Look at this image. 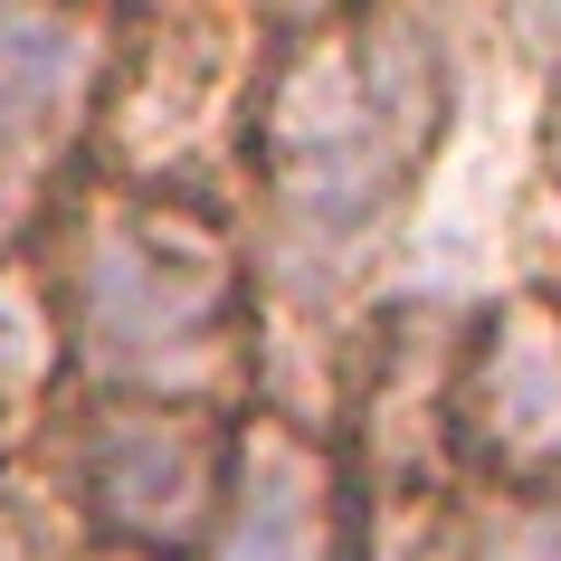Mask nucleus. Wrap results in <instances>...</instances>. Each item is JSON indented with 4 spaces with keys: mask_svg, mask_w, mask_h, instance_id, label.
<instances>
[{
    "mask_svg": "<svg viewBox=\"0 0 561 561\" xmlns=\"http://www.w3.org/2000/svg\"><path fill=\"white\" fill-rule=\"evenodd\" d=\"M467 124L457 0H343L266 38L257 95L238 124V229L257 257V390L286 343L353 333L371 266L400 238Z\"/></svg>",
    "mask_w": 561,
    "mask_h": 561,
    "instance_id": "obj_1",
    "label": "nucleus"
},
{
    "mask_svg": "<svg viewBox=\"0 0 561 561\" xmlns=\"http://www.w3.org/2000/svg\"><path fill=\"white\" fill-rule=\"evenodd\" d=\"M30 257L58 314L67 390L257 400V257L238 201L58 172Z\"/></svg>",
    "mask_w": 561,
    "mask_h": 561,
    "instance_id": "obj_2",
    "label": "nucleus"
},
{
    "mask_svg": "<svg viewBox=\"0 0 561 561\" xmlns=\"http://www.w3.org/2000/svg\"><path fill=\"white\" fill-rule=\"evenodd\" d=\"M266 38H276V20L257 0H115L105 77H95L67 172L229 201L238 124L257 95Z\"/></svg>",
    "mask_w": 561,
    "mask_h": 561,
    "instance_id": "obj_3",
    "label": "nucleus"
},
{
    "mask_svg": "<svg viewBox=\"0 0 561 561\" xmlns=\"http://www.w3.org/2000/svg\"><path fill=\"white\" fill-rule=\"evenodd\" d=\"M238 410L58 390V410L20 438V476L87 561H191L209 533V504H219V476H229Z\"/></svg>",
    "mask_w": 561,
    "mask_h": 561,
    "instance_id": "obj_4",
    "label": "nucleus"
},
{
    "mask_svg": "<svg viewBox=\"0 0 561 561\" xmlns=\"http://www.w3.org/2000/svg\"><path fill=\"white\" fill-rule=\"evenodd\" d=\"M467 296L438 286H371L333 353L324 428L353 457L371 514L410 524L457 485V447H447V410H457V353H467Z\"/></svg>",
    "mask_w": 561,
    "mask_h": 561,
    "instance_id": "obj_5",
    "label": "nucleus"
},
{
    "mask_svg": "<svg viewBox=\"0 0 561 561\" xmlns=\"http://www.w3.org/2000/svg\"><path fill=\"white\" fill-rule=\"evenodd\" d=\"M191 561H381V514L324 419L248 400L229 419V476Z\"/></svg>",
    "mask_w": 561,
    "mask_h": 561,
    "instance_id": "obj_6",
    "label": "nucleus"
},
{
    "mask_svg": "<svg viewBox=\"0 0 561 561\" xmlns=\"http://www.w3.org/2000/svg\"><path fill=\"white\" fill-rule=\"evenodd\" d=\"M447 447H457V485H542V476H561V296L552 286L476 296Z\"/></svg>",
    "mask_w": 561,
    "mask_h": 561,
    "instance_id": "obj_7",
    "label": "nucleus"
},
{
    "mask_svg": "<svg viewBox=\"0 0 561 561\" xmlns=\"http://www.w3.org/2000/svg\"><path fill=\"white\" fill-rule=\"evenodd\" d=\"M115 0H0V162L58 181L77 162Z\"/></svg>",
    "mask_w": 561,
    "mask_h": 561,
    "instance_id": "obj_8",
    "label": "nucleus"
},
{
    "mask_svg": "<svg viewBox=\"0 0 561 561\" xmlns=\"http://www.w3.org/2000/svg\"><path fill=\"white\" fill-rule=\"evenodd\" d=\"M390 533H410L419 561H561V476H542V485H447L428 514Z\"/></svg>",
    "mask_w": 561,
    "mask_h": 561,
    "instance_id": "obj_9",
    "label": "nucleus"
},
{
    "mask_svg": "<svg viewBox=\"0 0 561 561\" xmlns=\"http://www.w3.org/2000/svg\"><path fill=\"white\" fill-rule=\"evenodd\" d=\"M67 390V353H58V314H48V286H38V257L0 266V428L30 438L38 419L58 410Z\"/></svg>",
    "mask_w": 561,
    "mask_h": 561,
    "instance_id": "obj_10",
    "label": "nucleus"
},
{
    "mask_svg": "<svg viewBox=\"0 0 561 561\" xmlns=\"http://www.w3.org/2000/svg\"><path fill=\"white\" fill-rule=\"evenodd\" d=\"M485 30L533 87H561V0H485Z\"/></svg>",
    "mask_w": 561,
    "mask_h": 561,
    "instance_id": "obj_11",
    "label": "nucleus"
},
{
    "mask_svg": "<svg viewBox=\"0 0 561 561\" xmlns=\"http://www.w3.org/2000/svg\"><path fill=\"white\" fill-rule=\"evenodd\" d=\"M0 561H87V552L58 533V514L30 495V476H20V467L0 476Z\"/></svg>",
    "mask_w": 561,
    "mask_h": 561,
    "instance_id": "obj_12",
    "label": "nucleus"
},
{
    "mask_svg": "<svg viewBox=\"0 0 561 561\" xmlns=\"http://www.w3.org/2000/svg\"><path fill=\"white\" fill-rule=\"evenodd\" d=\"M533 181L561 209V87H542V115H533Z\"/></svg>",
    "mask_w": 561,
    "mask_h": 561,
    "instance_id": "obj_13",
    "label": "nucleus"
},
{
    "mask_svg": "<svg viewBox=\"0 0 561 561\" xmlns=\"http://www.w3.org/2000/svg\"><path fill=\"white\" fill-rule=\"evenodd\" d=\"M20 467V428H0V476Z\"/></svg>",
    "mask_w": 561,
    "mask_h": 561,
    "instance_id": "obj_14",
    "label": "nucleus"
},
{
    "mask_svg": "<svg viewBox=\"0 0 561 561\" xmlns=\"http://www.w3.org/2000/svg\"><path fill=\"white\" fill-rule=\"evenodd\" d=\"M552 296H561V286H552Z\"/></svg>",
    "mask_w": 561,
    "mask_h": 561,
    "instance_id": "obj_15",
    "label": "nucleus"
}]
</instances>
